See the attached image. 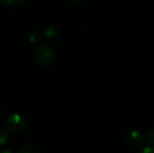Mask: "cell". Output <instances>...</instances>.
<instances>
[{
    "instance_id": "1",
    "label": "cell",
    "mask_w": 154,
    "mask_h": 153,
    "mask_svg": "<svg viewBox=\"0 0 154 153\" xmlns=\"http://www.w3.org/2000/svg\"><path fill=\"white\" fill-rule=\"evenodd\" d=\"M4 126L6 132L14 134H19L26 129L27 122L23 115L19 113H12L5 117Z\"/></svg>"
},
{
    "instance_id": "2",
    "label": "cell",
    "mask_w": 154,
    "mask_h": 153,
    "mask_svg": "<svg viewBox=\"0 0 154 153\" xmlns=\"http://www.w3.org/2000/svg\"><path fill=\"white\" fill-rule=\"evenodd\" d=\"M34 58L39 65L49 66L54 61L55 52L52 47L49 45H41L36 49Z\"/></svg>"
},
{
    "instance_id": "3",
    "label": "cell",
    "mask_w": 154,
    "mask_h": 153,
    "mask_svg": "<svg viewBox=\"0 0 154 153\" xmlns=\"http://www.w3.org/2000/svg\"><path fill=\"white\" fill-rule=\"evenodd\" d=\"M125 142L132 150L139 151L142 148L144 147L145 139L141 131L133 129L125 134Z\"/></svg>"
},
{
    "instance_id": "4",
    "label": "cell",
    "mask_w": 154,
    "mask_h": 153,
    "mask_svg": "<svg viewBox=\"0 0 154 153\" xmlns=\"http://www.w3.org/2000/svg\"><path fill=\"white\" fill-rule=\"evenodd\" d=\"M61 37V30L57 25H50L43 32V39L47 43H56Z\"/></svg>"
},
{
    "instance_id": "5",
    "label": "cell",
    "mask_w": 154,
    "mask_h": 153,
    "mask_svg": "<svg viewBox=\"0 0 154 153\" xmlns=\"http://www.w3.org/2000/svg\"><path fill=\"white\" fill-rule=\"evenodd\" d=\"M24 2L25 0H0V5L5 7L14 8L22 5L23 4H24Z\"/></svg>"
},
{
    "instance_id": "6",
    "label": "cell",
    "mask_w": 154,
    "mask_h": 153,
    "mask_svg": "<svg viewBox=\"0 0 154 153\" xmlns=\"http://www.w3.org/2000/svg\"><path fill=\"white\" fill-rule=\"evenodd\" d=\"M16 153H40V151L32 144H24L18 149Z\"/></svg>"
},
{
    "instance_id": "7",
    "label": "cell",
    "mask_w": 154,
    "mask_h": 153,
    "mask_svg": "<svg viewBox=\"0 0 154 153\" xmlns=\"http://www.w3.org/2000/svg\"><path fill=\"white\" fill-rule=\"evenodd\" d=\"M27 39H28V41L31 44H35L40 41V33L36 30H32L28 34Z\"/></svg>"
},
{
    "instance_id": "8",
    "label": "cell",
    "mask_w": 154,
    "mask_h": 153,
    "mask_svg": "<svg viewBox=\"0 0 154 153\" xmlns=\"http://www.w3.org/2000/svg\"><path fill=\"white\" fill-rule=\"evenodd\" d=\"M9 141V135L7 132L4 129L0 128V147L5 145Z\"/></svg>"
},
{
    "instance_id": "9",
    "label": "cell",
    "mask_w": 154,
    "mask_h": 153,
    "mask_svg": "<svg viewBox=\"0 0 154 153\" xmlns=\"http://www.w3.org/2000/svg\"><path fill=\"white\" fill-rule=\"evenodd\" d=\"M146 142H147V143L149 144V146H152V147L153 146L154 132L152 128H151V129L147 132V133H146Z\"/></svg>"
},
{
    "instance_id": "10",
    "label": "cell",
    "mask_w": 154,
    "mask_h": 153,
    "mask_svg": "<svg viewBox=\"0 0 154 153\" xmlns=\"http://www.w3.org/2000/svg\"><path fill=\"white\" fill-rule=\"evenodd\" d=\"M139 153H154L153 147H152V146L143 147L139 151Z\"/></svg>"
},
{
    "instance_id": "11",
    "label": "cell",
    "mask_w": 154,
    "mask_h": 153,
    "mask_svg": "<svg viewBox=\"0 0 154 153\" xmlns=\"http://www.w3.org/2000/svg\"><path fill=\"white\" fill-rule=\"evenodd\" d=\"M70 4H72L73 5H76V6H79V5H81L85 0H68Z\"/></svg>"
},
{
    "instance_id": "12",
    "label": "cell",
    "mask_w": 154,
    "mask_h": 153,
    "mask_svg": "<svg viewBox=\"0 0 154 153\" xmlns=\"http://www.w3.org/2000/svg\"><path fill=\"white\" fill-rule=\"evenodd\" d=\"M0 153H13L12 151L8 148H4V149H1L0 150Z\"/></svg>"
}]
</instances>
